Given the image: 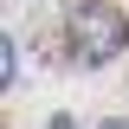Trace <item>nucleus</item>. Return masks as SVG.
<instances>
[{
    "mask_svg": "<svg viewBox=\"0 0 129 129\" xmlns=\"http://www.w3.org/2000/svg\"><path fill=\"white\" fill-rule=\"evenodd\" d=\"M97 129H129V123H123V116H110V123H97Z\"/></svg>",
    "mask_w": 129,
    "mask_h": 129,
    "instance_id": "7ed1b4c3",
    "label": "nucleus"
},
{
    "mask_svg": "<svg viewBox=\"0 0 129 129\" xmlns=\"http://www.w3.org/2000/svg\"><path fill=\"white\" fill-rule=\"evenodd\" d=\"M0 78L19 84V45H13V39H0Z\"/></svg>",
    "mask_w": 129,
    "mask_h": 129,
    "instance_id": "f03ea898",
    "label": "nucleus"
},
{
    "mask_svg": "<svg viewBox=\"0 0 129 129\" xmlns=\"http://www.w3.org/2000/svg\"><path fill=\"white\" fill-rule=\"evenodd\" d=\"M64 32H71V58H78V64H90V71L129 52V19L116 13L110 0H71Z\"/></svg>",
    "mask_w": 129,
    "mask_h": 129,
    "instance_id": "f257e3e1",
    "label": "nucleus"
}]
</instances>
